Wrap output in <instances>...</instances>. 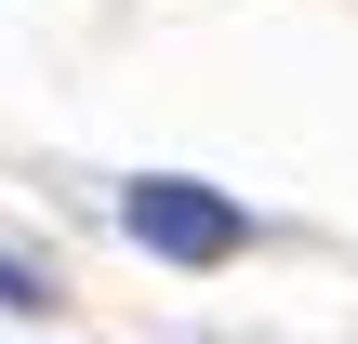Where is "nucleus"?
<instances>
[{
	"label": "nucleus",
	"mask_w": 358,
	"mask_h": 344,
	"mask_svg": "<svg viewBox=\"0 0 358 344\" xmlns=\"http://www.w3.org/2000/svg\"><path fill=\"white\" fill-rule=\"evenodd\" d=\"M120 225H133L159 265H226V252L252 239V212H239V199H213V186H186V172H146V186L120 199Z\"/></svg>",
	"instance_id": "nucleus-1"
},
{
	"label": "nucleus",
	"mask_w": 358,
	"mask_h": 344,
	"mask_svg": "<svg viewBox=\"0 0 358 344\" xmlns=\"http://www.w3.org/2000/svg\"><path fill=\"white\" fill-rule=\"evenodd\" d=\"M0 305H53V292H40V265H27V252H0Z\"/></svg>",
	"instance_id": "nucleus-2"
}]
</instances>
